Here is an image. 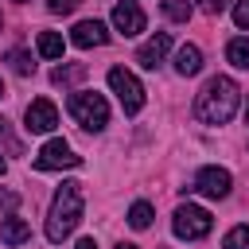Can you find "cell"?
<instances>
[{"label":"cell","instance_id":"obj_28","mask_svg":"<svg viewBox=\"0 0 249 249\" xmlns=\"http://www.w3.org/2000/svg\"><path fill=\"white\" fill-rule=\"evenodd\" d=\"M4 167H8V163H4V156H0V175H4Z\"/></svg>","mask_w":249,"mask_h":249},{"label":"cell","instance_id":"obj_5","mask_svg":"<svg viewBox=\"0 0 249 249\" xmlns=\"http://www.w3.org/2000/svg\"><path fill=\"white\" fill-rule=\"evenodd\" d=\"M109 89L117 93V101H121V109H124L128 117L144 109V86L136 82V74H132V70L113 66V70H109Z\"/></svg>","mask_w":249,"mask_h":249},{"label":"cell","instance_id":"obj_12","mask_svg":"<svg viewBox=\"0 0 249 249\" xmlns=\"http://www.w3.org/2000/svg\"><path fill=\"white\" fill-rule=\"evenodd\" d=\"M0 241H4L8 249H16V245H23V241H31V226H27L23 218H16V214H8V218L0 222Z\"/></svg>","mask_w":249,"mask_h":249},{"label":"cell","instance_id":"obj_17","mask_svg":"<svg viewBox=\"0 0 249 249\" xmlns=\"http://www.w3.org/2000/svg\"><path fill=\"white\" fill-rule=\"evenodd\" d=\"M82 74H86V66H82V62H70V66H54L51 82H54V86H70V82H78Z\"/></svg>","mask_w":249,"mask_h":249},{"label":"cell","instance_id":"obj_8","mask_svg":"<svg viewBox=\"0 0 249 249\" xmlns=\"http://www.w3.org/2000/svg\"><path fill=\"white\" fill-rule=\"evenodd\" d=\"M144 8L136 4V0H117L113 4V27L121 31V35H140L144 31Z\"/></svg>","mask_w":249,"mask_h":249},{"label":"cell","instance_id":"obj_3","mask_svg":"<svg viewBox=\"0 0 249 249\" xmlns=\"http://www.w3.org/2000/svg\"><path fill=\"white\" fill-rule=\"evenodd\" d=\"M66 109H70V117H74L86 132H101V128L109 124V105H105L101 93H86V89H78V93H70Z\"/></svg>","mask_w":249,"mask_h":249},{"label":"cell","instance_id":"obj_22","mask_svg":"<svg viewBox=\"0 0 249 249\" xmlns=\"http://www.w3.org/2000/svg\"><path fill=\"white\" fill-rule=\"evenodd\" d=\"M230 4H237V0H198V8H202L206 16H222Z\"/></svg>","mask_w":249,"mask_h":249},{"label":"cell","instance_id":"obj_19","mask_svg":"<svg viewBox=\"0 0 249 249\" xmlns=\"http://www.w3.org/2000/svg\"><path fill=\"white\" fill-rule=\"evenodd\" d=\"M8 66H12L16 74H23V78H27V74H35L31 54H27V51H19V47H16V51H8Z\"/></svg>","mask_w":249,"mask_h":249},{"label":"cell","instance_id":"obj_23","mask_svg":"<svg viewBox=\"0 0 249 249\" xmlns=\"http://www.w3.org/2000/svg\"><path fill=\"white\" fill-rule=\"evenodd\" d=\"M78 4H82V0H47V8H51L54 16H70Z\"/></svg>","mask_w":249,"mask_h":249},{"label":"cell","instance_id":"obj_29","mask_svg":"<svg viewBox=\"0 0 249 249\" xmlns=\"http://www.w3.org/2000/svg\"><path fill=\"white\" fill-rule=\"evenodd\" d=\"M12 4H27V0H12Z\"/></svg>","mask_w":249,"mask_h":249},{"label":"cell","instance_id":"obj_15","mask_svg":"<svg viewBox=\"0 0 249 249\" xmlns=\"http://www.w3.org/2000/svg\"><path fill=\"white\" fill-rule=\"evenodd\" d=\"M226 58H230L237 70H249V35H237V39H230V47H226Z\"/></svg>","mask_w":249,"mask_h":249},{"label":"cell","instance_id":"obj_4","mask_svg":"<svg viewBox=\"0 0 249 249\" xmlns=\"http://www.w3.org/2000/svg\"><path fill=\"white\" fill-rule=\"evenodd\" d=\"M210 226H214L210 210H202V206H195V202H183V206L175 210V218H171V230H175V237H183V241L206 237Z\"/></svg>","mask_w":249,"mask_h":249},{"label":"cell","instance_id":"obj_25","mask_svg":"<svg viewBox=\"0 0 249 249\" xmlns=\"http://www.w3.org/2000/svg\"><path fill=\"white\" fill-rule=\"evenodd\" d=\"M74 249H97V241H93V237H82V241H78Z\"/></svg>","mask_w":249,"mask_h":249},{"label":"cell","instance_id":"obj_16","mask_svg":"<svg viewBox=\"0 0 249 249\" xmlns=\"http://www.w3.org/2000/svg\"><path fill=\"white\" fill-rule=\"evenodd\" d=\"M163 16H167L171 23H187V19L195 16V4H191V0H163Z\"/></svg>","mask_w":249,"mask_h":249},{"label":"cell","instance_id":"obj_1","mask_svg":"<svg viewBox=\"0 0 249 249\" xmlns=\"http://www.w3.org/2000/svg\"><path fill=\"white\" fill-rule=\"evenodd\" d=\"M237 101H241L237 82L226 78V74H214V78L198 89V97H195V117H198L202 124H226V121L237 113Z\"/></svg>","mask_w":249,"mask_h":249},{"label":"cell","instance_id":"obj_7","mask_svg":"<svg viewBox=\"0 0 249 249\" xmlns=\"http://www.w3.org/2000/svg\"><path fill=\"white\" fill-rule=\"evenodd\" d=\"M230 187H233V179H230V171L226 167H202L198 175H195V191H202L206 198H226L230 195Z\"/></svg>","mask_w":249,"mask_h":249},{"label":"cell","instance_id":"obj_6","mask_svg":"<svg viewBox=\"0 0 249 249\" xmlns=\"http://www.w3.org/2000/svg\"><path fill=\"white\" fill-rule=\"evenodd\" d=\"M82 163V156H74V148L66 144V140H47L39 152H35V167L39 171H62V167H78Z\"/></svg>","mask_w":249,"mask_h":249},{"label":"cell","instance_id":"obj_9","mask_svg":"<svg viewBox=\"0 0 249 249\" xmlns=\"http://www.w3.org/2000/svg\"><path fill=\"white\" fill-rule=\"evenodd\" d=\"M23 128L27 132H51L54 124H58V109H54V101H47V97H35L31 105H27V113H23Z\"/></svg>","mask_w":249,"mask_h":249},{"label":"cell","instance_id":"obj_30","mask_svg":"<svg viewBox=\"0 0 249 249\" xmlns=\"http://www.w3.org/2000/svg\"><path fill=\"white\" fill-rule=\"evenodd\" d=\"M0 97H4V82H0Z\"/></svg>","mask_w":249,"mask_h":249},{"label":"cell","instance_id":"obj_31","mask_svg":"<svg viewBox=\"0 0 249 249\" xmlns=\"http://www.w3.org/2000/svg\"><path fill=\"white\" fill-rule=\"evenodd\" d=\"M245 121H249V113H245Z\"/></svg>","mask_w":249,"mask_h":249},{"label":"cell","instance_id":"obj_13","mask_svg":"<svg viewBox=\"0 0 249 249\" xmlns=\"http://www.w3.org/2000/svg\"><path fill=\"white\" fill-rule=\"evenodd\" d=\"M175 70H179L183 78L198 74V70H202V51H198V47H191V43H183V47L175 51Z\"/></svg>","mask_w":249,"mask_h":249},{"label":"cell","instance_id":"obj_27","mask_svg":"<svg viewBox=\"0 0 249 249\" xmlns=\"http://www.w3.org/2000/svg\"><path fill=\"white\" fill-rule=\"evenodd\" d=\"M117 249H136V245H128V241H121V245H117Z\"/></svg>","mask_w":249,"mask_h":249},{"label":"cell","instance_id":"obj_10","mask_svg":"<svg viewBox=\"0 0 249 249\" xmlns=\"http://www.w3.org/2000/svg\"><path fill=\"white\" fill-rule=\"evenodd\" d=\"M70 43L82 47V51H89V47H105V43H109V31H105L101 19H82V23H74Z\"/></svg>","mask_w":249,"mask_h":249},{"label":"cell","instance_id":"obj_18","mask_svg":"<svg viewBox=\"0 0 249 249\" xmlns=\"http://www.w3.org/2000/svg\"><path fill=\"white\" fill-rule=\"evenodd\" d=\"M128 226L132 230H148L152 226V206L148 202H132L128 206Z\"/></svg>","mask_w":249,"mask_h":249},{"label":"cell","instance_id":"obj_2","mask_svg":"<svg viewBox=\"0 0 249 249\" xmlns=\"http://www.w3.org/2000/svg\"><path fill=\"white\" fill-rule=\"evenodd\" d=\"M82 206H86V198H82V183H62L58 191H54V198H51V214H47V241H62V237H70L74 233V226L82 222Z\"/></svg>","mask_w":249,"mask_h":249},{"label":"cell","instance_id":"obj_14","mask_svg":"<svg viewBox=\"0 0 249 249\" xmlns=\"http://www.w3.org/2000/svg\"><path fill=\"white\" fill-rule=\"evenodd\" d=\"M39 54L43 58H62V51H66V43H62V35L58 31H39Z\"/></svg>","mask_w":249,"mask_h":249},{"label":"cell","instance_id":"obj_24","mask_svg":"<svg viewBox=\"0 0 249 249\" xmlns=\"http://www.w3.org/2000/svg\"><path fill=\"white\" fill-rule=\"evenodd\" d=\"M16 202H19V195H12V191H0V206H4V210H16Z\"/></svg>","mask_w":249,"mask_h":249},{"label":"cell","instance_id":"obj_32","mask_svg":"<svg viewBox=\"0 0 249 249\" xmlns=\"http://www.w3.org/2000/svg\"><path fill=\"white\" fill-rule=\"evenodd\" d=\"M0 27H4V19H0Z\"/></svg>","mask_w":249,"mask_h":249},{"label":"cell","instance_id":"obj_26","mask_svg":"<svg viewBox=\"0 0 249 249\" xmlns=\"http://www.w3.org/2000/svg\"><path fill=\"white\" fill-rule=\"evenodd\" d=\"M4 128H8V121H4V117H0V136H4Z\"/></svg>","mask_w":249,"mask_h":249},{"label":"cell","instance_id":"obj_11","mask_svg":"<svg viewBox=\"0 0 249 249\" xmlns=\"http://www.w3.org/2000/svg\"><path fill=\"white\" fill-rule=\"evenodd\" d=\"M167 51H171V35H167V31H156V35L136 51V62H140L144 70H156V66L167 58Z\"/></svg>","mask_w":249,"mask_h":249},{"label":"cell","instance_id":"obj_20","mask_svg":"<svg viewBox=\"0 0 249 249\" xmlns=\"http://www.w3.org/2000/svg\"><path fill=\"white\" fill-rule=\"evenodd\" d=\"M222 249H249V226H233L222 237Z\"/></svg>","mask_w":249,"mask_h":249},{"label":"cell","instance_id":"obj_21","mask_svg":"<svg viewBox=\"0 0 249 249\" xmlns=\"http://www.w3.org/2000/svg\"><path fill=\"white\" fill-rule=\"evenodd\" d=\"M233 23H237L241 31H249V0H237V4H233Z\"/></svg>","mask_w":249,"mask_h":249}]
</instances>
